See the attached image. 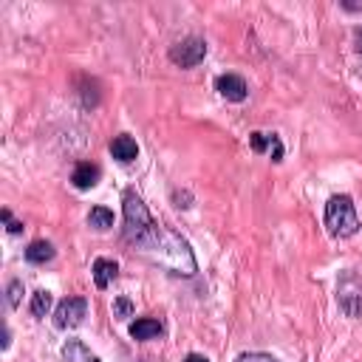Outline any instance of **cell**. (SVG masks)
Wrapping results in <instances>:
<instances>
[{"mask_svg": "<svg viewBox=\"0 0 362 362\" xmlns=\"http://www.w3.org/2000/svg\"><path fill=\"white\" fill-rule=\"evenodd\" d=\"M0 215H3V221H6V229H8L11 235H20V232L25 229V226H23V221H14V218H11V209H3Z\"/></svg>", "mask_w": 362, "mask_h": 362, "instance_id": "obj_19", "label": "cell"}, {"mask_svg": "<svg viewBox=\"0 0 362 362\" xmlns=\"http://www.w3.org/2000/svg\"><path fill=\"white\" fill-rule=\"evenodd\" d=\"M337 303L348 317H362V288L354 274H345V280L337 288Z\"/></svg>", "mask_w": 362, "mask_h": 362, "instance_id": "obj_5", "label": "cell"}, {"mask_svg": "<svg viewBox=\"0 0 362 362\" xmlns=\"http://www.w3.org/2000/svg\"><path fill=\"white\" fill-rule=\"evenodd\" d=\"M54 255H57V249H54V243H51V240H45V238L31 240V243L25 246V260H28V263H34V266H42V263L54 260Z\"/></svg>", "mask_w": 362, "mask_h": 362, "instance_id": "obj_12", "label": "cell"}, {"mask_svg": "<svg viewBox=\"0 0 362 362\" xmlns=\"http://www.w3.org/2000/svg\"><path fill=\"white\" fill-rule=\"evenodd\" d=\"M20 297H23V280H11L6 286V303H8V308H17L20 305Z\"/></svg>", "mask_w": 362, "mask_h": 362, "instance_id": "obj_17", "label": "cell"}, {"mask_svg": "<svg viewBox=\"0 0 362 362\" xmlns=\"http://www.w3.org/2000/svg\"><path fill=\"white\" fill-rule=\"evenodd\" d=\"M8 342H11V334H8V328H6V331H3V351L8 348Z\"/></svg>", "mask_w": 362, "mask_h": 362, "instance_id": "obj_21", "label": "cell"}, {"mask_svg": "<svg viewBox=\"0 0 362 362\" xmlns=\"http://www.w3.org/2000/svg\"><path fill=\"white\" fill-rule=\"evenodd\" d=\"M88 317V300L85 297H65L57 308H54V322L57 328H76L82 325Z\"/></svg>", "mask_w": 362, "mask_h": 362, "instance_id": "obj_4", "label": "cell"}, {"mask_svg": "<svg viewBox=\"0 0 362 362\" xmlns=\"http://www.w3.org/2000/svg\"><path fill=\"white\" fill-rule=\"evenodd\" d=\"M322 223L328 229L331 238H354L359 232V215L356 206L351 201V195H331L325 201V212H322Z\"/></svg>", "mask_w": 362, "mask_h": 362, "instance_id": "obj_2", "label": "cell"}, {"mask_svg": "<svg viewBox=\"0 0 362 362\" xmlns=\"http://www.w3.org/2000/svg\"><path fill=\"white\" fill-rule=\"evenodd\" d=\"M90 274H93L96 288H107L116 280V274H119V263L110 260V257H96L93 266H90Z\"/></svg>", "mask_w": 362, "mask_h": 362, "instance_id": "obj_11", "label": "cell"}, {"mask_svg": "<svg viewBox=\"0 0 362 362\" xmlns=\"http://www.w3.org/2000/svg\"><path fill=\"white\" fill-rule=\"evenodd\" d=\"M184 362H209V359H206L204 354H187V356H184Z\"/></svg>", "mask_w": 362, "mask_h": 362, "instance_id": "obj_20", "label": "cell"}, {"mask_svg": "<svg viewBox=\"0 0 362 362\" xmlns=\"http://www.w3.org/2000/svg\"><path fill=\"white\" fill-rule=\"evenodd\" d=\"M51 305H54V297H51V291H45V288H40V291H34L31 294V303H28V311L37 317V320H42L48 311H51Z\"/></svg>", "mask_w": 362, "mask_h": 362, "instance_id": "obj_14", "label": "cell"}, {"mask_svg": "<svg viewBox=\"0 0 362 362\" xmlns=\"http://www.w3.org/2000/svg\"><path fill=\"white\" fill-rule=\"evenodd\" d=\"M88 226H93V229H99V232L110 229V226H113V209H107V206H90V212H88Z\"/></svg>", "mask_w": 362, "mask_h": 362, "instance_id": "obj_15", "label": "cell"}, {"mask_svg": "<svg viewBox=\"0 0 362 362\" xmlns=\"http://www.w3.org/2000/svg\"><path fill=\"white\" fill-rule=\"evenodd\" d=\"M215 90L226 99V102H243L249 96V85L240 74H221L215 76Z\"/></svg>", "mask_w": 362, "mask_h": 362, "instance_id": "obj_6", "label": "cell"}, {"mask_svg": "<svg viewBox=\"0 0 362 362\" xmlns=\"http://www.w3.org/2000/svg\"><path fill=\"white\" fill-rule=\"evenodd\" d=\"M235 362H277L272 354H263V351H249V354H240Z\"/></svg>", "mask_w": 362, "mask_h": 362, "instance_id": "obj_18", "label": "cell"}, {"mask_svg": "<svg viewBox=\"0 0 362 362\" xmlns=\"http://www.w3.org/2000/svg\"><path fill=\"white\" fill-rule=\"evenodd\" d=\"M249 147L255 153H263V156H272V161H283V141L277 133H263V130H252L249 133Z\"/></svg>", "mask_w": 362, "mask_h": 362, "instance_id": "obj_7", "label": "cell"}, {"mask_svg": "<svg viewBox=\"0 0 362 362\" xmlns=\"http://www.w3.org/2000/svg\"><path fill=\"white\" fill-rule=\"evenodd\" d=\"M167 57L178 68H195L206 57V40H201V37H184V40H178V42L170 45Z\"/></svg>", "mask_w": 362, "mask_h": 362, "instance_id": "obj_3", "label": "cell"}, {"mask_svg": "<svg viewBox=\"0 0 362 362\" xmlns=\"http://www.w3.org/2000/svg\"><path fill=\"white\" fill-rule=\"evenodd\" d=\"M99 175H102L99 164H93V161H79V164L74 167V173H71V184H74L76 189H90V187L99 184Z\"/></svg>", "mask_w": 362, "mask_h": 362, "instance_id": "obj_9", "label": "cell"}, {"mask_svg": "<svg viewBox=\"0 0 362 362\" xmlns=\"http://www.w3.org/2000/svg\"><path fill=\"white\" fill-rule=\"evenodd\" d=\"M127 331H130L133 339L144 342V339H156V337H161V334H164V322L156 320V317H139V320L130 322Z\"/></svg>", "mask_w": 362, "mask_h": 362, "instance_id": "obj_10", "label": "cell"}, {"mask_svg": "<svg viewBox=\"0 0 362 362\" xmlns=\"http://www.w3.org/2000/svg\"><path fill=\"white\" fill-rule=\"evenodd\" d=\"M113 317L116 320H127V317H133V303H130V297H116L113 300Z\"/></svg>", "mask_w": 362, "mask_h": 362, "instance_id": "obj_16", "label": "cell"}, {"mask_svg": "<svg viewBox=\"0 0 362 362\" xmlns=\"http://www.w3.org/2000/svg\"><path fill=\"white\" fill-rule=\"evenodd\" d=\"M356 51H359V54H362V28H359V31H356Z\"/></svg>", "mask_w": 362, "mask_h": 362, "instance_id": "obj_22", "label": "cell"}, {"mask_svg": "<svg viewBox=\"0 0 362 362\" xmlns=\"http://www.w3.org/2000/svg\"><path fill=\"white\" fill-rule=\"evenodd\" d=\"M110 153H113V158H116V161L130 164V161H136V158H139V144H136V139H133V136L119 133V136H113V139H110Z\"/></svg>", "mask_w": 362, "mask_h": 362, "instance_id": "obj_8", "label": "cell"}, {"mask_svg": "<svg viewBox=\"0 0 362 362\" xmlns=\"http://www.w3.org/2000/svg\"><path fill=\"white\" fill-rule=\"evenodd\" d=\"M122 212H124L122 238L133 252H139L144 260H150L153 266H158L175 277H192L198 272V263H195V255H192L187 238H181L170 226L158 223L150 215L144 198L133 187H127L122 192Z\"/></svg>", "mask_w": 362, "mask_h": 362, "instance_id": "obj_1", "label": "cell"}, {"mask_svg": "<svg viewBox=\"0 0 362 362\" xmlns=\"http://www.w3.org/2000/svg\"><path fill=\"white\" fill-rule=\"evenodd\" d=\"M62 356H65V362H99V356L90 354V348L79 339H68L62 345Z\"/></svg>", "mask_w": 362, "mask_h": 362, "instance_id": "obj_13", "label": "cell"}]
</instances>
